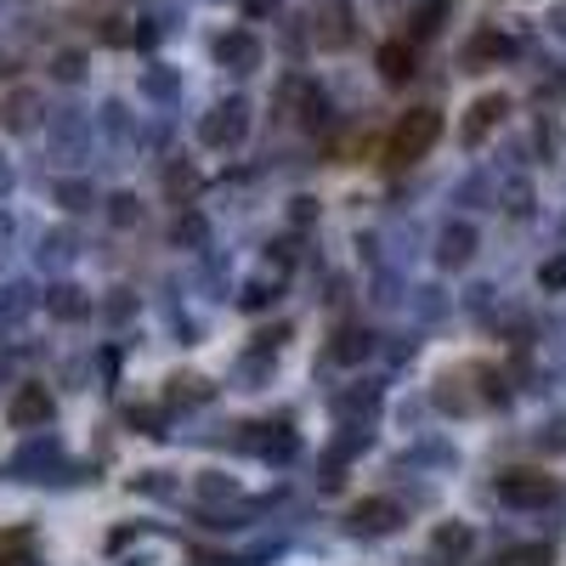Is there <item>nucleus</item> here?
<instances>
[{
  "instance_id": "nucleus-49",
  "label": "nucleus",
  "mask_w": 566,
  "mask_h": 566,
  "mask_svg": "<svg viewBox=\"0 0 566 566\" xmlns=\"http://www.w3.org/2000/svg\"><path fill=\"white\" fill-rule=\"evenodd\" d=\"M397 504H402V510H437V488H431V482H402Z\"/></svg>"
},
{
  "instance_id": "nucleus-59",
  "label": "nucleus",
  "mask_w": 566,
  "mask_h": 566,
  "mask_svg": "<svg viewBox=\"0 0 566 566\" xmlns=\"http://www.w3.org/2000/svg\"><path fill=\"white\" fill-rule=\"evenodd\" d=\"M187 566H250V555H193Z\"/></svg>"
},
{
  "instance_id": "nucleus-4",
  "label": "nucleus",
  "mask_w": 566,
  "mask_h": 566,
  "mask_svg": "<svg viewBox=\"0 0 566 566\" xmlns=\"http://www.w3.org/2000/svg\"><path fill=\"white\" fill-rule=\"evenodd\" d=\"M368 448H374V424H340V431L328 437L323 459H317V488H323V493H340V488H346V470H352Z\"/></svg>"
},
{
  "instance_id": "nucleus-34",
  "label": "nucleus",
  "mask_w": 566,
  "mask_h": 566,
  "mask_svg": "<svg viewBox=\"0 0 566 566\" xmlns=\"http://www.w3.org/2000/svg\"><path fill=\"white\" fill-rule=\"evenodd\" d=\"M52 199L69 216H85V210H97V187H91L85 176H63V181H52Z\"/></svg>"
},
{
  "instance_id": "nucleus-53",
  "label": "nucleus",
  "mask_w": 566,
  "mask_h": 566,
  "mask_svg": "<svg viewBox=\"0 0 566 566\" xmlns=\"http://www.w3.org/2000/svg\"><path fill=\"white\" fill-rule=\"evenodd\" d=\"M312 221H317V199H306V193H301V199H290V227H295V232H306Z\"/></svg>"
},
{
  "instance_id": "nucleus-48",
  "label": "nucleus",
  "mask_w": 566,
  "mask_h": 566,
  "mask_svg": "<svg viewBox=\"0 0 566 566\" xmlns=\"http://www.w3.org/2000/svg\"><path fill=\"white\" fill-rule=\"evenodd\" d=\"M493 301H499L493 283H470V290H464V312L470 317H493Z\"/></svg>"
},
{
  "instance_id": "nucleus-61",
  "label": "nucleus",
  "mask_w": 566,
  "mask_h": 566,
  "mask_svg": "<svg viewBox=\"0 0 566 566\" xmlns=\"http://www.w3.org/2000/svg\"><path fill=\"white\" fill-rule=\"evenodd\" d=\"M549 29H555V34H566V0H560V7L549 12Z\"/></svg>"
},
{
  "instance_id": "nucleus-28",
  "label": "nucleus",
  "mask_w": 566,
  "mask_h": 566,
  "mask_svg": "<svg viewBox=\"0 0 566 566\" xmlns=\"http://www.w3.org/2000/svg\"><path fill=\"white\" fill-rule=\"evenodd\" d=\"M470 368V380H476V397H482V408H510V368H499V363H464Z\"/></svg>"
},
{
  "instance_id": "nucleus-51",
  "label": "nucleus",
  "mask_w": 566,
  "mask_h": 566,
  "mask_svg": "<svg viewBox=\"0 0 566 566\" xmlns=\"http://www.w3.org/2000/svg\"><path fill=\"white\" fill-rule=\"evenodd\" d=\"M290 340H295V328H290V323H266L261 335H255V346H266V352H277V357L290 352Z\"/></svg>"
},
{
  "instance_id": "nucleus-27",
  "label": "nucleus",
  "mask_w": 566,
  "mask_h": 566,
  "mask_svg": "<svg viewBox=\"0 0 566 566\" xmlns=\"http://www.w3.org/2000/svg\"><path fill=\"white\" fill-rule=\"evenodd\" d=\"M136 85H142V97H148L154 108H176V103H181V74H176L170 63H148Z\"/></svg>"
},
{
  "instance_id": "nucleus-55",
  "label": "nucleus",
  "mask_w": 566,
  "mask_h": 566,
  "mask_svg": "<svg viewBox=\"0 0 566 566\" xmlns=\"http://www.w3.org/2000/svg\"><path fill=\"white\" fill-rule=\"evenodd\" d=\"M386 340H391V346H386V357H391V363H408V357L419 352V335H386Z\"/></svg>"
},
{
  "instance_id": "nucleus-33",
  "label": "nucleus",
  "mask_w": 566,
  "mask_h": 566,
  "mask_svg": "<svg viewBox=\"0 0 566 566\" xmlns=\"http://www.w3.org/2000/svg\"><path fill=\"white\" fill-rule=\"evenodd\" d=\"M453 205H459V210H488V205H499V193H493V176H488V170H470V176H459V187H453Z\"/></svg>"
},
{
  "instance_id": "nucleus-22",
  "label": "nucleus",
  "mask_w": 566,
  "mask_h": 566,
  "mask_svg": "<svg viewBox=\"0 0 566 566\" xmlns=\"http://www.w3.org/2000/svg\"><path fill=\"white\" fill-rule=\"evenodd\" d=\"M85 142H91L85 114H80V108H57V114H52V154H57L63 165H80Z\"/></svg>"
},
{
  "instance_id": "nucleus-29",
  "label": "nucleus",
  "mask_w": 566,
  "mask_h": 566,
  "mask_svg": "<svg viewBox=\"0 0 566 566\" xmlns=\"http://www.w3.org/2000/svg\"><path fill=\"white\" fill-rule=\"evenodd\" d=\"M453 18V0H413L408 7V40H437Z\"/></svg>"
},
{
  "instance_id": "nucleus-62",
  "label": "nucleus",
  "mask_w": 566,
  "mask_h": 566,
  "mask_svg": "<svg viewBox=\"0 0 566 566\" xmlns=\"http://www.w3.org/2000/svg\"><path fill=\"white\" fill-rule=\"evenodd\" d=\"M555 386H566V346L555 352Z\"/></svg>"
},
{
  "instance_id": "nucleus-54",
  "label": "nucleus",
  "mask_w": 566,
  "mask_h": 566,
  "mask_svg": "<svg viewBox=\"0 0 566 566\" xmlns=\"http://www.w3.org/2000/svg\"><path fill=\"white\" fill-rule=\"evenodd\" d=\"M538 103L549 108V103H566V74H544L538 80Z\"/></svg>"
},
{
  "instance_id": "nucleus-19",
  "label": "nucleus",
  "mask_w": 566,
  "mask_h": 566,
  "mask_svg": "<svg viewBox=\"0 0 566 566\" xmlns=\"http://www.w3.org/2000/svg\"><path fill=\"white\" fill-rule=\"evenodd\" d=\"M470 549H476V533H470L464 522H437L431 544H424V560H431V566H464Z\"/></svg>"
},
{
  "instance_id": "nucleus-47",
  "label": "nucleus",
  "mask_w": 566,
  "mask_h": 566,
  "mask_svg": "<svg viewBox=\"0 0 566 566\" xmlns=\"http://www.w3.org/2000/svg\"><path fill=\"white\" fill-rule=\"evenodd\" d=\"M533 448H538V453H566V413H555V419H544V424H538Z\"/></svg>"
},
{
  "instance_id": "nucleus-42",
  "label": "nucleus",
  "mask_w": 566,
  "mask_h": 566,
  "mask_svg": "<svg viewBox=\"0 0 566 566\" xmlns=\"http://www.w3.org/2000/svg\"><path fill=\"white\" fill-rule=\"evenodd\" d=\"M295 261H301V239H295V232H277V239L266 244V266L295 272Z\"/></svg>"
},
{
  "instance_id": "nucleus-58",
  "label": "nucleus",
  "mask_w": 566,
  "mask_h": 566,
  "mask_svg": "<svg viewBox=\"0 0 566 566\" xmlns=\"http://www.w3.org/2000/svg\"><path fill=\"white\" fill-rule=\"evenodd\" d=\"M12 374H18V346H12V340H0V386H7Z\"/></svg>"
},
{
  "instance_id": "nucleus-36",
  "label": "nucleus",
  "mask_w": 566,
  "mask_h": 566,
  "mask_svg": "<svg viewBox=\"0 0 566 566\" xmlns=\"http://www.w3.org/2000/svg\"><path fill=\"white\" fill-rule=\"evenodd\" d=\"M560 148H566L560 119H555V114H538V119H533V159H538V165H555Z\"/></svg>"
},
{
  "instance_id": "nucleus-15",
  "label": "nucleus",
  "mask_w": 566,
  "mask_h": 566,
  "mask_svg": "<svg viewBox=\"0 0 566 566\" xmlns=\"http://www.w3.org/2000/svg\"><path fill=\"white\" fill-rule=\"evenodd\" d=\"M255 459L266 470H290L301 459V431H295V419L283 413V419H261V442H255Z\"/></svg>"
},
{
  "instance_id": "nucleus-63",
  "label": "nucleus",
  "mask_w": 566,
  "mask_h": 566,
  "mask_svg": "<svg viewBox=\"0 0 566 566\" xmlns=\"http://www.w3.org/2000/svg\"><path fill=\"white\" fill-rule=\"evenodd\" d=\"M244 7H250V12L261 18V12H272V0H244Z\"/></svg>"
},
{
  "instance_id": "nucleus-11",
  "label": "nucleus",
  "mask_w": 566,
  "mask_h": 566,
  "mask_svg": "<svg viewBox=\"0 0 566 566\" xmlns=\"http://www.w3.org/2000/svg\"><path fill=\"white\" fill-rule=\"evenodd\" d=\"M515 57V40L504 29H476L464 45H459V69L464 74H488V69H504Z\"/></svg>"
},
{
  "instance_id": "nucleus-56",
  "label": "nucleus",
  "mask_w": 566,
  "mask_h": 566,
  "mask_svg": "<svg viewBox=\"0 0 566 566\" xmlns=\"http://www.w3.org/2000/svg\"><path fill=\"white\" fill-rule=\"evenodd\" d=\"M97 374H103V386L119 380V346H103V352H97Z\"/></svg>"
},
{
  "instance_id": "nucleus-46",
  "label": "nucleus",
  "mask_w": 566,
  "mask_h": 566,
  "mask_svg": "<svg viewBox=\"0 0 566 566\" xmlns=\"http://www.w3.org/2000/svg\"><path fill=\"white\" fill-rule=\"evenodd\" d=\"M136 312H142V301H136L130 290H108V301H103V323L119 328V323H130Z\"/></svg>"
},
{
  "instance_id": "nucleus-17",
  "label": "nucleus",
  "mask_w": 566,
  "mask_h": 566,
  "mask_svg": "<svg viewBox=\"0 0 566 566\" xmlns=\"http://www.w3.org/2000/svg\"><path fill=\"white\" fill-rule=\"evenodd\" d=\"M216 380H210V374H193V368H181V374H170V380H165V408L170 413H187V408H210L216 402Z\"/></svg>"
},
{
  "instance_id": "nucleus-25",
  "label": "nucleus",
  "mask_w": 566,
  "mask_h": 566,
  "mask_svg": "<svg viewBox=\"0 0 566 566\" xmlns=\"http://www.w3.org/2000/svg\"><path fill=\"white\" fill-rule=\"evenodd\" d=\"M40 114H45V103H40V91H29V85H18L7 103H0V125H7L12 136H29V130H40Z\"/></svg>"
},
{
  "instance_id": "nucleus-31",
  "label": "nucleus",
  "mask_w": 566,
  "mask_h": 566,
  "mask_svg": "<svg viewBox=\"0 0 566 566\" xmlns=\"http://www.w3.org/2000/svg\"><path fill=\"white\" fill-rule=\"evenodd\" d=\"M165 193H170V205H193L199 199V170H193V159H165Z\"/></svg>"
},
{
  "instance_id": "nucleus-32",
  "label": "nucleus",
  "mask_w": 566,
  "mask_h": 566,
  "mask_svg": "<svg viewBox=\"0 0 566 566\" xmlns=\"http://www.w3.org/2000/svg\"><path fill=\"white\" fill-rule=\"evenodd\" d=\"M170 244H176V250H193V255L210 250V221H205L193 205H187V210L176 216V227H170Z\"/></svg>"
},
{
  "instance_id": "nucleus-30",
  "label": "nucleus",
  "mask_w": 566,
  "mask_h": 566,
  "mask_svg": "<svg viewBox=\"0 0 566 566\" xmlns=\"http://www.w3.org/2000/svg\"><path fill=\"white\" fill-rule=\"evenodd\" d=\"M74 255H80V232H74V227H52V232L40 239V266H45V272L74 266Z\"/></svg>"
},
{
  "instance_id": "nucleus-2",
  "label": "nucleus",
  "mask_w": 566,
  "mask_h": 566,
  "mask_svg": "<svg viewBox=\"0 0 566 566\" xmlns=\"http://www.w3.org/2000/svg\"><path fill=\"white\" fill-rule=\"evenodd\" d=\"M437 142H442V108H408V114L391 125V136H386L380 165H386V170H408V165H419L424 154H431Z\"/></svg>"
},
{
  "instance_id": "nucleus-12",
  "label": "nucleus",
  "mask_w": 566,
  "mask_h": 566,
  "mask_svg": "<svg viewBox=\"0 0 566 566\" xmlns=\"http://www.w3.org/2000/svg\"><path fill=\"white\" fill-rule=\"evenodd\" d=\"M504 114H510V91H488V97H476L464 108V125H459V148H470L476 154L482 142L504 125Z\"/></svg>"
},
{
  "instance_id": "nucleus-26",
  "label": "nucleus",
  "mask_w": 566,
  "mask_h": 566,
  "mask_svg": "<svg viewBox=\"0 0 566 566\" xmlns=\"http://www.w3.org/2000/svg\"><path fill=\"white\" fill-rule=\"evenodd\" d=\"M283 283H290V272H277V266H266V272H255V277H244L239 283V312H266L277 295H283Z\"/></svg>"
},
{
  "instance_id": "nucleus-50",
  "label": "nucleus",
  "mask_w": 566,
  "mask_h": 566,
  "mask_svg": "<svg viewBox=\"0 0 566 566\" xmlns=\"http://www.w3.org/2000/svg\"><path fill=\"white\" fill-rule=\"evenodd\" d=\"M52 80L80 85V80H85V52H57V57H52Z\"/></svg>"
},
{
  "instance_id": "nucleus-6",
  "label": "nucleus",
  "mask_w": 566,
  "mask_h": 566,
  "mask_svg": "<svg viewBox=\"0 0 566 566\" xmlns=\"http://www.w3.org/2000/svg\"><path fill=\"white\" fill-rule=\"evenodd\" d=\"M340 527H346V538H357V544H368V538H391V533H402L408 527V510L397 504V499H357L346 515H340Z\"/></svg>"
},
{
  "instance_id": "nucleus-37",
  "label": "nucleus",
  "mask_w": 566,
  "mask_h": 566,
  "mask_svg": "<svg viewBox=\"0 0 566 566\" xmlns=\"http://www.w3.org/2000/svg\"><path fill=\"white\" fill-rule=\"evenodd\" d=\"M493 566H555V544H549V538H538V544H510V549H499Z\"/></svg>"
},
{
  "instance_id": "nucleus-23",
  "label": "nucleus",
  "mask_w": 566,
  "mask_h": 566,
  "mask_svg": "<svg viewBox=\"0 0 566 566\" xmlns=\"http://www.w3.org/2000/svg\"><path fill=\"white\" fill-rule=\"evenodd\" d=\"M374 69H380V80L386 85H408L413 80V69H419V40H386L380 52H374Z\"/></svg>"
},
{
  "instance_id": "nucleus-38",
  "label": "nucleus",
  "mask_w": 566,
  "mask_h": 566,
  "mask_svg": "<svg viewBox=\"0 0 566 566\" xmlns=\"http://www.w3.org/2000/svg\"><path fill=\"white\" fill-rule=\"evenodd\" d=\"M125 424H130L136 437L165 442V437H170V408H125Z\"/></svg>"
},
{
  "instance_id": "nucleus-18",
  "label": "nucleus",
  "mask_w": 566,
  "mask_h": 566,
  "mask_svg": "<svg viewBox=\"0 0 566 566\" xmlns=\"http://www.w3.org/2000/svg\"><path fill=\"white\" fill-rule=\"evenodd\" d=\"M312 40L328 45V52H346V45L357 40V12H352V0H328V7H317Z\"/></svg>"
},
{
  "instance_id": "nucleus-43",
  "label": "nucleus",
  "mask_w": 566,
  "mask_h": 566,
  "mask_svg": "<svg viewBox=\"0 0 566 566\" xmlns=\"http://www.w3.org/2000/svg\"><path fill=\"white\" fill-rule=\"evenodd\" d=\"M538 290L544 295H566V250H555V255L538 261Z\"/></svg>"
},
{
  "instance_id": "nucleus-52",
  "label": "nucleus",
  "mask_w": 566,
  "mask_h": 566,
  "mask_svg": "<svg viewBox=\"0 0 566 566\" xmlns=\"http://www.w3.org/2000/svg\"><path fill=\"white\" fill-rule=\"evenodd\" d=\"M103 130H108L114 142H130V114H125V103H103Z\"/></svg>"
},
{
  "instance_id": "nucleus-40",
  "label": "nucleus",
  "mask_w": 566,
  "mask_h": 566,
  "mask_svg": "<svg viewBox=\"0 0 566 566\" xmlns=\"http://www.w3.org/2000/svg\"><path fill=\"white\" fill-rule=\"evenodd\" d=\"M103 216H108L119 232H130V227H142V216H148V210H142L136 193H108V199H103Z\"/></svg>"
},
{
  "instance_id": "nucleus-10",
  "label": "nucleus",
  "mask_w": 566,
  "mask_h": 566,
  "mask_svg": "<svg viewBox=\"0 0 566 566\" xmlns=\"http://www.w3.org/2000/svg\"><path fill=\"white\" fill-rule=\"evenodd\" d=\"M453 464H459V453H453L448 437H419V442H408V448L391 459L397 476H413V470H419V476H431V470H437V476H448Z\"/></svg>"
},
{
  "instance_id": "nucleus-3",
  "label": "nucleus",
  "mask_w": 566,
  "mask_h": 566,
  "mask_svg": "<svg viewBox=\"0 0 566 566\" xmlns=\"http://www.w3.org/2000/svg\"><path fill=\"white\" fill-rule=\"evenodd\" d=\"M255 125V108L244 97H221L210 114H199V148L210 154H239L244 148V136Z\"/></svg>"
},
{
  "instance_id": "nucleus-39",
  "label": "nucleus",
  "mask_w": 566,
  "mask_h": 566,
  "mask_svg": "<svg viewBox=\"0 0 566 566\" xmlns=\"http://www.w3.org/2000/svg\"><path fill=\"white\" fill-rule=\"evenodd\" d=\"M499 210L515 216V221H527V216H533V181H527V176L504 181V187H499Z\"/></svg>"
},
{
  "instance_id": "nucleus-41",
  "label": "nucleus",
  "mask_w": 566,
  "mask_h": 566,
  "mask_svg": "<svg viewBox=\"0 0 566 566\" xmlns=\"http://www.w3.org/2000/svg\"><path fill=\"white\" fill-rule=\"evenodd\" d=\"M130 493H142V499H176V476H170V470H142V476H130Z\"/></svg>"
},
{
  "instance_id": "nucleus-16",
  "label": "nucleus",
  "mask_w": 566,
  "mask_h": 566,
  "mask_svg": "<svg viewBox=\"0 0 566 566\" xmlns=\"http://www.w3.org/2000/svg\"><path fill=\"white\" fill-rule=\"evenodd\" d=\"M431 408L448 413V419H464V413H476L482 397H476V380H470V368H448L437 374V386H431Z\"/></svg>"
},
{
  "instance_id": "nucleus-1",
  "label": "nucleus",
  "mask_w": 566,
  "mask_h": 566,
  "mask_svg": "<svg viewBox=\"0 0 566 566\" xmlns=\"http://www.w3.org/2000/svg\"><path fill=\"white\" fill-rule=\"evenodd\" d=\"M7 482L80 488V482H97V464H74V459L63 453V437H52V431H29V442L7 459Z\"/></svg>"
},
{
  "instance_id": "nucleus-8",
  "label": "nucleus",
  "mask_w": 566,
  "mask_h": 566,
  "mask_svg": "<svg viewBox=\"0 0 566 566\" xmlns=\"http://www.w3.org/2000/svg\"><path fill=\"white\" fill-rule=\"evenodd\" d=\"M328 413H335V424H380L386 380H352V386H340L335 397H328Z\"/></svg>"
},
{
  "instance_id": "nucleus-5",
  "label": "nucleus",
  "mask_w": 566,
  "mask_h": 566,
  "mask_svg": "<svg viewBox=\"0 0 566 566\" xmlns=\"http://www.w3.org/2000/svg\"><path fill=\"white\" fill-rule=\"evenodd\" d=\"M380 352H386V335L374 323H340L335 335H328V346H323V374L328 368H363Z\"/></svg>"
},
{
  "instance_id": "nucleus-57",
  "label": "nucleus",
  "mask_w": 566,
  "mask_h": 566,
  "mask_svg": "<svg viewBox=\"0 0 566 566\" xmlns=\"http://www.w3.org/2000/svg\"><path fill=\"white\" fill-rule=\"evenodd\" d=\"M159 34H165V29H159V23H154V18H142V23H136V34H130V40H136V45H142V52H154V45H159Z\"/></svg>"
},
{
  "instance_id": "nucleus-35",
  "label": "nucleus",
  "mask_w": 566,
  "mask_h": 566,
  "mask_svg": "<svg viewBox=\"0 0 566 566\" xmlns=\"http://www.w3.org/2000/svg\"><path fill=\"white\" fill-rule=\"evenodd\" d=\"M408 306H413L419 323H442V317L453 312V301H448L442 283H419V290H408Z\"/></svg>"
},
{
  "instance_id": "nucleus-45",
  "label": "nucleus",
  "mask_w": 566,
  "mask_h": 566,
  "mask_svg": "<svg viewBox=\"0 0 566 566\" xmlns=\"http://www.w3.org/2000/svg\"><path fill=\"white\" fill-rule=\"evenodd\" d=\"M40 301H34V290L29 283H7V290H0V317H29Z\"/></svg>"
},
{
  "instance_id": "nucleus-24",
  "label": "nucleus",
  "mask_w": 566,
  "mask_h": 566,
  "mask_svg": "<svg viewBox=\"0 0 566 566\" xmlns=\"http://www.w3.org/2000/svg\"><path fill=\"white\" fill-rule=\"evenodd\" d=\"M239 499H244V482L227 476V470H199V476H193V504L199 510H227Z\"/></svg>"
},
{
  "instance_id": "nucleus-20",
  "label": "nucleus",
  "mask_w": 566,
  "mask_h": 566,
  "mask_svg": "<svg viewBox=\"0 0 566 566\" xmlns=\"http://www.w3.org/2000/svg\"><path fill=\"white\" fill-rule=\"evenodd\" d=\"M272 380H277V352L250 340L239 357H232V386H239V391H266Z\"/></svg>"
},
{
  "instance_id": "nucleus-21",
  "label": "nucleus",
  "mask_w": 566,
  "mask_h": 566,
  "mask_svg": "<svg viewBox=\"0 0 566 566\" xmlns=\"http://www.w3.org/2000/svg\"><path fill=\"white\" fill-rule=\"evenodd\" d=\"M40 306H45V312H52L57 323H85L91 312H97V301H91V295L80 290V283H74V277H57V283H52V290H45V295H40Z\"/></svg>"
},
{
  "instance_id": "nucleus-44",
  "label": "nucleus",
  "mask_w": 566,
  "mask_h": 566,
  "mask_svg": "<svg viewBox=\"0 0 566 566\" xmlns=\"http://www.w3.org/2000/svg\"><path fill=\"white\" fill-rule=\"evenodd\" d=\"M0 566H45V560L29 549V533H7L0 538Z\"/></svg>"
},
{
  "instance_id": "nucleus-14",
  "label": "nucleus",
  "mask_w": 566,
  "mask_h": 566,
  "mask_svg": "<svg viewBox=\"0 0 566 566\" xmlns=\"http://www.w3.org/2000/svg\"><path fill=\"white\" fill-rule=\"evenodd\" d=\"M476 255H482V232L470 227L464 216H459V221H448V227L437 232V250H431V261H437L442 272H464Z\"/></svg>"
},
{
  "instance_id": "nucleus-13",
  "label": "nucleus",
  "mask_w": 566,
  "mask_h": 566,
  "mask_svg": "<svg viewBox=\"0 0 566 566\" xmlns=\"http://www.w3.org/2000/svg\"><path fill=\"white\" fill-rule=\"evenodd\" d=\"M52 419H57V397L45 391L40 380L12 391V402H7V424H12V431H45Z\"/></svg>"
},
{
  "instance_id": "nucleus-9",
  "label": "nucleus",
  "mask_w": 566,
  "mask_h": 566,
  "mask_svg": "<svg viewBox=\"0 0 566 566\" xmlns=\"http://www.w3.org/2000/svg\"><path fill=\"white\" fill-rule=\"evenodd\" d=\"M493 493L510 510H549L560 488H555V476H544V470H504V476L493 482Z\"/></svg>"
},
{
  "instance_id": "nucleus-7",
  "label": "nucleus",
  "mask_w": 566,
  "mask_h": 566,
  "mask_svg": "<svg viewBox=\"0 0 566 566\" xmlns=\"http://www.w3.org/2000/svg\"><path fill=\"white\" fill-rule=\"evenodd\" d=\"M210 57H216V69L250 80V74H261V63H266V45H261L255 29L239 23V29H221V34L210 40Z\"/></svg>"
},
{
  "instance_id": "nucleus-64",
  "label": "nucleus",
  "mask_w": 566,
  "mask_h": 566,
  "mask_svg": "<svg viewBox=\"0 0 566 566\" xmlns=\"http://www.w3.org/2000/svg\"><path fill=\"white\" fill-rule=\"evenodd\" d=\"M125 566H142V560H125Z\"/></svg>"
},
{
  "instance_id": "nucleus-60",
  "label": "nucleus",
  "mask_w": 566,
  "mask_h": 566,
  "mask_svg": "<svg viewBox=\"0 0 566 566\" xmlns=\"http://www.w3.org/2000/svg\"><path fill=\"white\" fill-rule=\"evenodd\" d=\"M12 187H18V176H12V165H7V159H0V199H7Z\"/></svg>"
}]
</instances>
